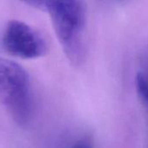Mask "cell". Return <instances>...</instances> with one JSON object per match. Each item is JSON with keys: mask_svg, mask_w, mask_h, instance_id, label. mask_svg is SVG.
Returning a JSON list of instances; mask_svg holds the SVG:
<instances>
[{"mask_svg": "<svg viewBox=\"0 0 148 148\" xmlns=\"http://www.w3.org/2000/svg\"><path fill=\"white\" fill-rule=\"evenodd\" d=\"M46 10L67 58L80 64L85 56V5L82 0H49Z\"/></svg>", "mask_w": 148, "mask_h": 148, "instance_id": "cell-1", "label": "cell"}, {"mask_svg": "<svg viewBox=\"0 0 148 148\" xmlns=\"http://www.w3.org/2000/svg\"><path fill=\"white\" fill-rule=\"evenodd\" d=\"M0 102L18 125L28 123L31 116L29 75L18 63L3 57H0Z\"/></svg>", "mask_w": 148, "mask_h": 148, "instance_id": "cell-2", "label": "cell"}, {"mask_svg": "<svg viewBox=\"0 0 148 148\" xmlns=\"http://www.w3.org/2000/svg\"><path fill=\"white\" fill-rule=\"evenodd\" d=\"M2 42L8 54L25 60L39 58L47 51L46 42L40 33L18 20H11L7 23Z\"/></svg>", "mask_w": 148, "mask_h": 148, "instance_id": "cell-3", "label": "cell"}, {"mask_svg": "<svg viewBox=\"0 0 148 148\" xmlns=\"http://www.w3.org/2000/svg\"><path fill=\"white\" fill-rule=\"evenodd\" d=\"M136 86L139 95L148 108V74L139 73L136 78Z\"/></svg>", "mask_w": 148, "mask_h": 148, "instance_id": "cell-4", "label": "cell"}, {"mask_svg": "<svg viewBox=\"0 0 148 148\" xmlns=\"http://www.w3.org/2000/svg\"><path fill=\"white\" fill-rule=\"evenodd\" d=\"M20 1L23 2L25 4H28L30 7L46 10L49 0H20Z\"/></svg>", "mask_w": 148, "mask_h": 148, "instance_id": "cell-5", "label": "cell"}, {"mask_svg": "<svg viewBox=\"0 0 148 148\" xmlns=\"http://www.w3.org/2000/svg\"><path fill=\"white\" fill-rule=\"evenodd\" d=\"M71 148H93V145L90 140L87 138H83L78 141H76Z\"/></svg>", "mask_w": 148, "mask_h": 148, "instance_id": "cell-6", "label": "cell"}, {"mask_svg": "<svg viewBox=\"0 0 148 148\" xmlns=\"http://www.w3.org/2000/svg\"><path fill=\"white\" fill-rule=\"evenodd\" d=\"M108 2H114V3H118V2H121V1H125V0H105Z\"/></svg>", "mask_w": 148, "mask_h": 148, "instance_id": "cell-7", "label": "cell"}, {"mask_svg": "<svg viewBox=\"0 0 148 148\" xmlns=\"http://www.w3.org/2000/svg\"><path fill=\"white\" fill-rule=\"evenodd\" d=\"M147 148H148V147H147Z\"/></svg>", "mask_w": 148, "mask_h": 148, "instance_id": "cell-8", "label": "cell"}]
</instances>
